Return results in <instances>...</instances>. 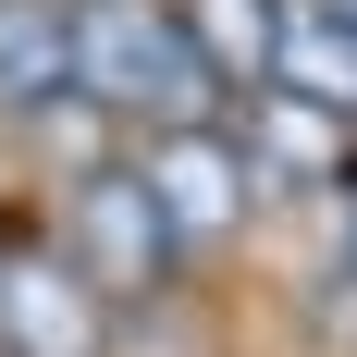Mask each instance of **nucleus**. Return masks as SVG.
I'll use <instances>...</instances> for the list:
<instances>
[{
	"mask_svg": "<svg viewBox=\"0 0 357 357\" xmlns=\"http://www.w3.org/2000/svg\"><path fill=\"white\" fill-rule=\"evenodd\" d=\"M173 13H185V37L210 50L222 86H271V62H284V13H296V0H173Z\"/></svg>",
	"mask_w": 357,
	"mask_h": 357,
	"instance_id": "8",
	"label": "nucleus"
},
{
	"mask_svg": "<svg viewBox=\"0 0 357 357\" xmlns=\"http://www.w3.org/2000/svg\"><path fill=\"white\" fill-rule=\"evenodd\" d=\"M136 160H148V185H160V210H173V234H185V247L247 234L259 185H271V173L247 160V136H234V123H173V136H148Z\"/></svg>",
	"mask_w": 357,
	"mask_h": 357,
	"instance_id": "3",
	"label": "nucleus"
},
{
	"mask_svg": "<svg viewBox=\"0 0 357 357\" xmlns=\"http://www.w3.org/2000/svg\"><path fill=\"white\" fill-rule=\"evenodd\" d=\"M62 247H74V271H86L99 296H160L173 259H185V234H173V210H160L148 160H99V173H74Z\"/></svg>",
	"mask_w": 357,
	"mask_h": 357,
	"instance_id": "2",
	"label": "nucleus"
},
{
	"mask_svg": "<svg viewBox=\"0 0 357 357\" xmlns=\"http://www.w3.org/2000/svg\"><path fill=\"white\" fill-rule=\"evenodd\" d=\"M271 86H296V99H321L357 123V0H296L284 13V62H271Z\"/></svg>",
	"mask_w": 357,
	"mask_h": 357,
	"instance_id": "7",
	"label": "nucleus"
},
{
	"mask_svg": "<svg viewBox=\"0 0 357 357\" xmlns=\"http://www.w3.org/2000/svg\"><path fill=\"white\" fill-rule=\"evenodd\" d=\"M62 99H74V0H0V111L37 123Z\"/></svg>",
	"mask_w": 357,
	"mask_h": 357,
	"instance_id": "6",
	"label": "nucleus"
},
{
	"mask_svg": "<svg viewBox=\"0 0 357 357\" xmlns=\"http://www.w3.org/2000/svg\"><path fill=\"white\" fill-rule=\"evenodd\" d=\"M74 99H99L111 123H148V136H173V123H222V86L210 50L185 37L173 0H74Z\"/></svg>",
	"mask_w": 357,
	"mask_h": 357,
	"instance_id": "1",
	"label": "nucleus"
},
{
	"mask_svg": "<svg viewBox=\"0 0 357 357\" xmlns=\"http://www.w3.org/2000/svg\"><path fill=\"white\" fill-rule=\"evenodd\" d=\"M247 160L271 185H345L357 173V123L345 111H321V99H296V86H247Z\"/></svg>",
	"mask_w": 357,
	"mask_h": 357,
	"instance_id": "5",
	"label": "nucleus"
},
{
	"mask_svg": "<svg viewBox=\"0 0 357 357\" xmlns=\"http://www.w3.org/2000/svg\"><path fill=\"white\" fill-rule=\"evenodd\" d=\"M0 357H111V296L74 247H0Z\"/></svg>",
	"mask_w": 357,
	"mask_h": 357,
	"instance_id": "4",
	"label": "nucleus"
}]
</instances>
